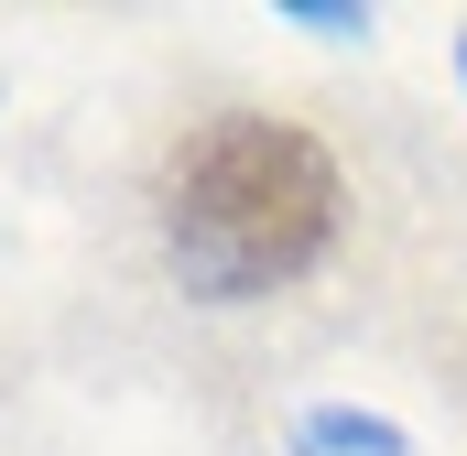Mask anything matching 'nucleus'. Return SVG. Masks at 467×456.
I'll return each mask as SVG.
<instances>
[{"label": "nucleus", "instance_id": "3", "mask_svg": "<svg viewBox=\"0 0 467 456\" xmlns=\"http://www.w3.org/2000/svg\"><path fill=\"white\" fill-rule=\"evenodd\" d=\"M283 22H305V33H327V44L369 33V11H358V0H283Z\"/></svg>", "mask_w": 467, "mask_h": 456}, {"label": "nucleus", "instance_id": "1", "mask_svg": "<svg viewBox=\"0 0 467 456\" xmlns=\"http://www.w3.org/2000/svg\"><path fill=\"white\" fill-rule=\"evenodd\" d=\"M337 218H348V185L305 119H261V109L196 119L152 174L163 261L207 305H250V294L305 283L337 250Z\"/></svg>", "mask_w": 467, "mask_h": 456}, {"label": "nucleus", "instance_id": "2", "mask_svg": "<svg viewBox=\"0 0 467 456\" xmlns=\"http://www.w3.org/2000/svg\"><path fill=\"white\" fill-rule=\"evenodd\" d=\"M294 446H305V456H413V435H402L391 413H348V402H327V413L294 424Z\"/></svg>", "mask_w": 467, "mask_h": 456}]
</instances>
